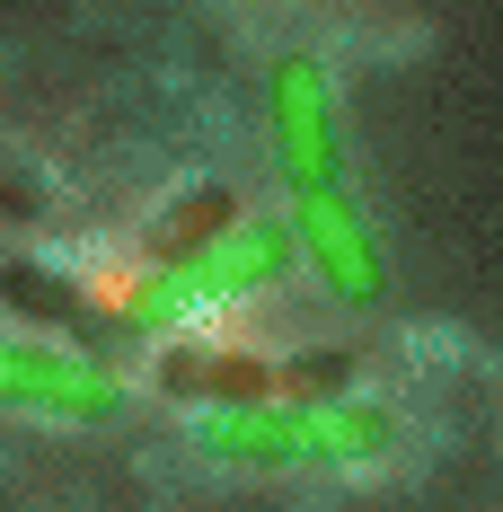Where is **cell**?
<instances>
[{
  "label": "cell",
  "mask_w": 503,
  "mask_h": 512,
  "mask_svg": "<svg viewBox=\"0 0 503 512\" xmlns=\"http://www.w3.org/2000/svg\"><path fill=\"white\" fill-rule=\"evenodd\" d=\"M203 380H212V345H168L159 354V389L168 398H203Z\"/></svg>",
  "instance_id": "obj_9"
},
{
  "label": "cell",
  "mask_w": 503,
  "mask_h": 512,
  "mask_svg": "<svg viewBox=\"0 0 503 512\" xmlns=\"http://www.w3.org/2000/svg\"><path fill=\"white\" fill-rule=\"evenodd\" d=\"M265 124H274V159H283V186H345V142H336V89L309 53H283L274 80H265Z\"/></svg>",
  "instance_id": "obj_2"
},
{
  "label": "cell",
  "mask_w": 503,
  "mask_h": 512,
  "mask_svg": "<svg viewBox=\"0 0 503 512\" xmlns=\"http://www.w3.org/2000/svg\"><path fill=\"white\" fill-rule=\"evenodd\" d=\"M0 212H9V221H36V212H45V186H36L9 151H0Z\"/></svg>",
  "instance_id": "obj_10"
},
{
  "label": "cell",
  "mask_w": 503,
  "mask_h": 512,
  "mask_svg": "<svg viewBox=\"0 0 503 512\" xmlns=\"http://www.w3.org/2000/svg\"><path fill=\"white\" fill-rule=\"evenodd\" d=\"M239 221H248V212H239V186H186V195L151 221L142 265H186V256H203L212 239H230Z\"/></svg>",
  "instance_id": "obj_5"
},
{
  "label": "cell",
  "mask_w": 503,
  "mask_h": 512,
  "mask_svg": "<svg viewBox=\"0 0 503 512\" xmlns=\"http://www.w3.org/2000/svg\"><path fill=\"white\" fill-rule=\"evenodd\" d=\"M0 407L53 415V424H106L124 407V389H115V371L98 354H53V345L0 336Z\"/></svg>",
  "instance_id": "obj_4"
},
{
  "label": "cell",
  "mask_w": 503,
  "mask_h": 512,
  "mask_svg": "<svg viewBox=\"0 0 503 512\" xmlns=\"http://www.w3.org/2000/svg\"><path fill=\"white\" fill-rule=\"evenodd\" d=\"M0 309H9L18 327H71V336H89V292H80L71 274L36 265V256H9V265H0Z\"/></svg>",
  "instance_id": "obj_6"
},
{
  "label": "cell",
  "mask_w": 503,
  "mask_h": 512,
  "mask_svg": "<svg viewBox=\"0 0 503 512\" xmlns=\"http://www.w3.org/2000/svg\"><path fill=\"white\" fill-rule=\"evenodd\" d=\"M353 371H362V362L336 354V345L274 362V407H327V398H345V389H353Z\"/></svg>",
  "instance_id": "obj_7"
},
{
  "label": "cell",
  "mask_w": 503,
  "mask_h": 512,
  "mask_svg": "<svg viewBox=\"0 0 503 512\" xmlns=\"http://www.w3.org/2000/svg\"><path fill=\"white\" fill-rule=\"evenodd\" d=\"M212 407H274V362L248 354V345H221L212 354V380H203Z\"/></svg>",
  "instance_id": "obj_8"
},
{
  "label": "cell",
  "mask_w": 503,
  "mask_h": 512,
  "mask_svg": "<svg viewBox=\"0 0 503 512\" xmlns=\"http://www.w3.org/2000/svg\"><path fill=\"white\" fill-rule=\"evenodd\" d=\"M398 442L389 407L327 398V407H212L203 451L230 468H362Z\"/></svg>",
  "instance_id": "obj_1"
},
{
  "label": "cell",
  "mask_w": 503,
  "mask_h": 512,
  "mask_svg": "<svg viewBox=\"0 0 503 512\" xmlns=\"http://www.w3.org/2000/svg\"><path fill=\"white\" fill-rule=\"evenodd\" d=\"M292 239H301L309 274H318L345 309H371L380 292H389L380 239H371V221H362V204H353L345 186H309V195H292Z\"/></svg>",
  "instance_id": "obj_3"
}]
</instances>
